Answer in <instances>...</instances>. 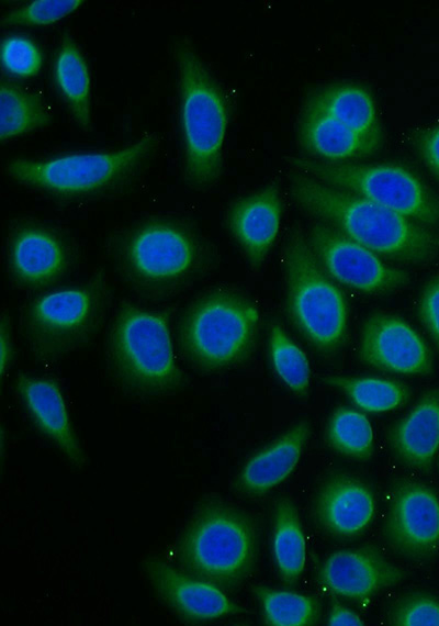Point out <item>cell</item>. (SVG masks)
<instances>
[{"label": "cell", "mask_w": 439, "mask_h": 626, "mask_svg": "<svg viewBox=\"0 0 439 626\" xmlns=\"http://www.w3.org/2000/svg\"><path fill=\"white\" fill-rule=\"evenodd\" d=\"M113 266L123 282L147 300L171 297L204 276L213 253L188 224L172 219L139 222L115 236Z\"/></svg>", "instance_id": "obj_1"}, {"label": "cell", "mask_w": 439, "mask_h": 626, "mask_svg": "<svg viewBox=\"0 0 439 626\" xmlns=\"http://www.w3.org/2000/svg\"><path fill=\"white\" fill-rule=\"evenodd\" d=\"M169 311L131 300L119 304L108 327L104 354L109 376L123 394L158 399L187 384L170 335Z\"/></svg>", "instance_id": "obj_2"}, {"label": "cell", "mask_w": 439, "mask_h": 626, "mask_svg": "<svg viewBox=\"0 0 439 626\" xmlns=\"http://www.w3.org/2000/svg\"><path fill=\"white\" fill-rule=\"evenodd\" d=\"M291 193L306 212L378 255L419 264L437 251V242L429 231L365 198L303 174L293 175Z\"/></svg>", "instance_id": "obj_3"}, {"label": "cell", "mask_w": 439, "mask_h": 626, "mask_svg": "<svg viewBox=\"0 0 439 626\" xmlns=\"http://www.w3.org/2000/svg\"><path fill=\"white\" fill-rule=\"evenodd\" d=\"M184 181L212 186L222 172L227 108L219 88L187 38L175 45Z\"/></svg>", "instance_id": "obj_4"}, {"label": "cell", "mask_w": 439, "mask_h": 626, "mask_svg": "<svg viewBox=\"0 0 439 626\" xmlns=\"http://www.w3.org/2000/svg\"><path fill=\"white\" fill-rule=\"evenodd\" d=\"M110 305L99 271L79 283L42 291L24 306L21 331L33 357L55 361L86 347L104 324Z\"/></svg>", "instance_id": "obj_5"}, {"label": "cell", "mask_w": 439, "mask_h": 626, "mask_svg": "<svg viewBox=\"0 0 439 626\" xmlns=\"http://www.w3.org/2000/svg\"><path fill=\"white\" fill-rule=\"evenodd\" d=\"M257 550L252 519L219 501L202 503L195 510L177 547L183 571L222 590L234 589L250 575Z\"/></svg>", "instance_id": "obj_6"}, {"label": "cell", "mask_w": 439, "mask_h": 626, "mask_svg": "<svg viewBox=\"0 0 439 626\" xmlns=\"http://www.w3.org/2000/svg\"><path fill=\"white\" fill-rule=\"evenodd\" d=\"M158 139L147 134L123 148L45 159H13L8 175L16 182L63 200L110 194L124 188L155 153Z\"/></svg>", "instance_id": "obj_7"}, {"label": "cell", "mask_w": 439, "mask_h": 626, "mask_svg": "<svg viewBox=\"0 0 439 626\" xmlns=\"http://www.w3.org/2000/svg\"><path fill=\"white\" fill-rule=\"evenodd\" d=\"M258 325V310L244 295L227 290L205 292L180 316L176 335L179 353L200 372L230 368L249 356Z\"/></svg>", "instance_id": "obj_8"}, {"label": "cell", "mask_w": 439, "mask_h": 626, "mask_svg": "<svg viewBox=\"0 0 439 626\" xmlns=\"http://www.w3.org/2000/svg\"><path fill=\"white\" fill-rule=\"evenodd\" d=\"M288 311L295 327L320 353L333 354L347 333V306L339 288L299 232L285 248Z\"/></svg>", "instance_id": "obj_9"}, {"label": "cell", "mask_w": 439, "mask_h": 626, "mask_svg": "<svg viewBox=\"0 0 439 626\" xmlns=\"http://www.w3.org/2000/svg\"><path fill=\"white\" fill-rule=\"evenodd\" d=\"M303 175L387 208L423 225L439 222V199L408 169L394 164H336L291 158Z\"/></svg>", "instance_id": "obj_10"}, {"label": "cell", "mask_w": 439, "mask_h": 626, "mask_svg": "<svg viewBox=\"0 0 439 626\" xmlns=\"http://www.w3.org/2000/svg\"><path fill=\"white\" fill-rule=\"evenodd\" d=\"M77 256L57 231L35 221H18L5 246V269L11 282L27 291H44L75 268Z\"/></svg>", "instance_id": "obj_11"}, {"label": "cell", "mask_w": 439, "mask_h": 626, "mask_svg": "<svg viewBox=\"0 0 439 626\" xmlns=\"http://www.w3.org/2000/svg\"><path fill=\"white\" fill-rule=\"evenodd\" d=\"M307 241L326 272L350 288L384 293L409 281L406 271L386 265L378 254L326 223L314 224Z\"/></svg>", "instance_id": "obj_12"}, {"label": "cell", "mask_w": 439, "mask_h": 626, "mask_svg": "<svg viewBox=\"0 0 439 626\" xmlns=\"http://www.w3.org/2000/svg\"><path fill=\"white\" fill-rule=\"evenodd\" d=\"M384 533L401 555L428 559L439 549V500L427 485L417 481L399 483L393 493Z\"/></svg>", "instance_id": "obj_13"}, {"label": "cell", "mask_w": 439, "mask_h": 626, "mask_svg": "<svg viewBox=\"0 0 439 626\" xmlns=\"http://www.w3.org/2000/svg\"><path fill=\"white\" fill-rule=\"evenodd\" d=\"M143 569L157 597L185 623L201 624L244 612L221 588L178 570L162 559L147 558Z\"/></svg>", "instance_id": "obj_14"}, {"label": "cell", "mask_w": 439, "mask_h": 626, "mask_svg": "<svg viewBox=\"0 0 439 626\" xmlns=\"http://www.w3.org/2000/svg\"><path fill=\"white\" fill-rule=\"evenodd\" d=\"M359 356L364 364L385 371L428 375L432 370L430 350L419 334L404 320L385 312H375L365 320Z\"/></svg>", "instance_id": "obj_15"}, {"label": "cell", "mask_w": 439, "mask_h": 626, "mask_svg": "<svg viewBox=\"0 0 439 626\" xmlns=\"http://www.w3.org/2000/svg\"><path fill=\"white\" fill-rule=\"evenodd\" d=\"M20 403L35 429L75 467L86 458L74 431L58 383L49 378L20 373L14 381Z\"/></svg>", "instance_id": "obj_16"}, {"label": "cell", "mask_w": 439, "mask_h": 626, "mask_svg": "<svg viewBox=\"0 0 439 626\" xmlns=\"http://www.w3.org/2000/svg\"><path fill=\"white\" fill-rule=\"evenodd\" d=\"M405 573L370 546L342 549L330 555L319 571L320 583L333 594L364 601L398 583Z\"/></svg>", "instance_id": "obj_17"}, {"label": "cell", "mask_w": 439, "mask_h": 626, "mask_svg": "<svg viewBox=\"0 0 439 626\" xmlns=\"http://www.w3.org/2000/svg\"><path fill=\"white\" fill-rule=\"evenodd\" d=\"M282 204L277 185L236 200L228 209L229 232L249 265L258 268L272 246L281 221Z\"/></svg>", "instance_id": "obj_18"}, {"label": "cell", "mask_w": 439, "mask_h": 626, "mask_svg": "<svg viewBox=\"0 0 439 626\" xmlns=\"http://www.w3.org/2000/svg\"><path fill=\"white\" fill-rule=\"evenodd\" d=\"M374 498L370 489L350 476H335L319 489L315 515L319 525L336 537H354L371 523Z\"/></svg>", "instance_id": "obj_19"}, {"label": "cell", "mask_w": 439, "mask_h": 626, "mask_svg": "<svg viewBox=\"0 0 439 626\" xmlns=\"http://www.w3.org/2000/svg\"><path fill=\"white\" fill-rule=\"evenodd\" d=\"M311 433L301 421L247 460L237 478V488L250 495H261L284 481L297 465Z\"/></svg>", "instance_id": "obj_20"}, {"label": "cell", "mask_w": 439, "mask_h": 626, "mask_svg": "<svg viewBox=\"0 0 439 626\" xmlns=\"http://www.w3.org/2000/svg\"><path fill=\"white\" fill-rule=\"evenodd\" d=\"M391 444L406 465L428 469L439 451V389L426 392L391 431Z\"/></svg>", "instance_id": "obj_21"}, {"label": "cell", "mask_w": 439, "mask_h": 626, "mask_svg": "<svg viewBox=\"0 0 439 626\" xmlns=\"http://www.w3.org/2000/svg\"><path fill=\"white\" fill-rule=\"evenodd\" d=\"M300 137L308 153L330 163L369 156L381 142L307 107L301 119Z\"/></svg>", "instance_id": "obj_22"}, {"label": "cell", "mask_w": 439, "mask_h": 626, "mask_svg": "<svg viewBox=\"0 0 439 626\" xmlns=\"http://www.w3.org/2000/svg\"><path fill=\"white\" fill-rule=\"evenodd\" d=\"M348 128L381 139L375 104L370 93L352 83L333 85L314 93L306 104Z\"/></svg>", "instance_id": "obj_23"}, {"label": "cell", "mask_w": 439, "mask_h": 626, "mask_svg": "<svg viewBox=\"0 0 439 626\" xmlns=\"http://www.w3.org/2000/svg\"><path fill=\"white\" fill-rule=\"evenodd\" d=\"M54 78L74 119L85 130L90 127V77L86 60L74 40L65 34L58 49Z\"/></svg>", "instance_id": "obj_24"}, {"label": "cell", "mask_w": 439, "mask_h": 626, "mask_svg": "<svg viewBox=\"0 0 439 626\" xmlns=\"http://www.w3.org/2000/svg\"><path fill=\"white\" fill-rule=\"evenodd\" d=\"M272 552L277 570L286 585H293L305 566V540L294 504L289 499L275 503Z\"/></svg>", "instance_id": "obj_25"}, {"label": "cell", "mask_w": 439, "mask_h": 626, "mask_svg": "<svg viewBox=\"0 0 439 626\" xmlns=\"http://www.w3.org/2000/svg\"><path fill=\"white\" fill-rule=\"evenodd\" d=\"M50 115L42 100L11 83H1L0 88V139L23 135L45 126Z\"/></svg>", "instance_id": "obj_26"}, {"label": "cell", "mask_w": 439, "mask_h": 626, "mask_svg": "<svg viewBox=\"0 0 439 626\" xmlns=\"http://www.w3.org/2000/svg\"><path fill=\"white\" fill-rule=\"evenodd\" d=\"M326 383L337 387L354 404L368 412H387L403 405L410 395L406 385L380 378L330 377Z\"/></svg>", "instance_id": "obj_27"}, {"label": "cell", "mask_w": 439, "mask_h": 626, "mask_svg": "<svg viewBox=\"0 0 439 626\" xmlns=\"http://www.w3.org/2000/svg\"><path fill=\"white\" fill-rule=\"evenodd\" d=\"M264 623L272 626H308L319 618V602L290 591L255 588Z\"/></svg>", "instance_id": "obj_28"}, {"label": "cell", "mask_w": 439, "mask_h": 626, "mask_svg": "<svg viewBox=\"0 0 439 626\" xmlns=\"http://www.w3.org/2000/svg\"><path fill=\"white\" fill-rule=\"evenodd\" d=\"M326 440L337 452L359 459H369L373 454V433L368 418L348 407L337 409L326 426Z\"/></svg>", "instance_id": "obj_29"}, {"label": "cell", "mask_w": 439, "mask_h": 626, "mask_svg": "<svg viewBox=\"0 0 439 626\" xmlns=\"http://www.w3.org/2000/svg\"><path fill=\"white\" fill-rule=\"evenodd\" d=\"M270 356L273 369L281 381L296 395H306L311 368L305 353L274 324L270 332Z\"/></svg>", "instance_id": "obj_30"}, {"label": "cell", "mask_w": 439, "mask_h": 626, "mask_svg": "<svg viewBox=\"0 0 439 626\" xmlns=\"http://www.w3.org/2000/svg\"><path fill=\"white\" fill-rule=\"evenodd\" d=\"M81 0H38L4 15L2 25H49L77 10Z\"/></svg>", "instance_id": "obj_31"}, {"label": "cell", "mask_w": 439, "mask_h": 626, "mask_svg": "<svg viewBox=\"0 0 439 626\" xmlns=\"http://www.w3.org/2000/svg\"><path fill=\"white\" fill-rule=\"evenodd\" d=\"M1 63L12 76L29 78L35 76L43 64L37 45L24 36H9L1 44Z\"/></svg>", "instance_id": "obj_32"}, {"label": "cell", "mask_w": 439, "mask_h": 626, "mask_svg": "<svg viewBox=\"0 0 439 626\" xmlns=\"http://www.w3.org/2000/svg\"><path fill=\"white\" fill-rule=\"evenodd\" d=\"M391 621L398 626H439V599L423 593L408 595L395 605Z\"/></svg>", "instance_id": "obj_33"}, {"label": "cell", "mask_w": 439, "mask_h": 626, "mask_svg": "<svg viewBox=\"0 0 439 626\" xmlns=\"http://www.w3.org/2000/svg\"><path fill=\"white\" fill-rule=\"evenodd\" d=\"M419 315L439 349V276L425 286L419 302Z\"/></svg>", "instance_id": "obj_34"}, {"label": "cell", "mask_w": 439, "mask_h": 626, "mask_svg": "<svg viewBox=\"0 0 439 626\" xmlns=\"http://www.w3.org/2000/svg\"><path fill=\"white\" fill-rule=\"evenodd\" d=\"M418 149L427 167L439 179V125L420 136Z\"/></svg>", "instance_id": "obj_35"}, {"label": "cell", "mask_w": 439, "mask_h": 626, "mask_svg": "<svg viewBox=\"0 0 439 626\" xmlns=\"http://www.w3.org/2000/svg\"><path fill=\"white\" fill-rule=\"evenodd\" d=\"M12 332L10 326L9 317L4 314L1 316L0 322V347H1V376L4 377L7 370L10 368L14 348Z\"/></svg>", "instance_id": "obj_36"}, {"label": "cell", "mask_w": 439, "mask_h": 626, "mask_svg": "<svg viewBox=\"0 0 439 626\" xmlns=\"http://www.w3.org/2000/svg\"><path fill=\"white\" fill-rule=\"evenodd\" d=\"M328 625H349V626H360L363 625L362 619L346 606L335 602L329 613Z\"/></svg>", "instance_id": "obj_37"}]
</instances>
